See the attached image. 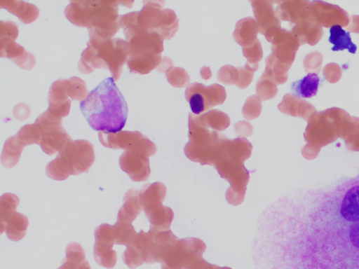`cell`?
<instances>
[{
    "mask_svg": "<svg viewBox=\"0 0 359 269\" xmlns=\"http://www.w3.org/2000/svg\"><path fill=\"white\" fill-rule=\"evenodd\" d=\"M218 80L226 85L236 84L238 78V69L231 65H225L218 71Z\"/></svg>",
    "mask_w": 359,
    "mask_h": 269,
    "instance_id": "obj_31",
    "label": "cell"
},
{
    "mask_svg": "<svg viewBox=\"0 0 359 269\" xmlns=\"http://www.w3.org/2000/svg\"><path fill=\"white\" fill-rule=\"evenodd\" d=\"M259 32L256 20L248 17L236 23L233 37L243 48L254 44L258 40L257 35Z\"/></svg>",
    "mask_w": 359,
    "mask_h": 269,
    "instance_id": "obj_21",
    "label": "cell"
},
{
    "mask_svg": "<svg viewBox=\"0 0 359 269\" xmlns=\"http://www.w3.org/2000/svg\"><path fill=\"white\" fill-rule=\"evenodd\" d=\"M166 192L165 186L160 181L145 184L140 191V203L150 223L149 230H170L174 213L170 207L162 204Z\"/></svg>",
    "mask_w": 359,
    "mask_h": 269,
    "instance_id": "obj_8",
    "label": "cell"
},
{
    "mask_svg": "<svg viewBox=\"0 0 359 269\" xmlns=\"http://www.w3.org/2000/svg\"><path fill=\"white\" fill-rule=\"evenodd\" d=\"M66 256L57 269H91L83 249L77 242H70L65 249Z\"/></svg>",
    "mask_w": 359,
    "mask_h": 269,
    "instance_id": "obj_22",
    "label": "cell"
},
{
    "mask_svg": "<svg viewBox=\"0 0 359 269\" xmlns=\"http://www.w3.org/2000/svg\"><path fill=\"white\" fill-rule=\"evenodd\" d=\"M341 215L348 221H359V186H355L346 193L341 201Z\"/></svg>",
    "mask_w": 359,
    "mask_h": 269,
    "instance_id": "obj_23",
    "label": "cell"
},
{
    "mask_svg": "<svg viewBox=\"0 0 359 269\" xmlns=\"http://www.w3.org/2000/svg\"><path fill=\"white\" fill-rule=\"evenodd\" d=\"M205 244L199 238L177 239L165 251L161 269H205L208 262L203 258Z\"/></svg>",
    "mask_w": 359,
    "mask_h": 269,
    "instance_id": "obj_7",
    "label": "cell"
},
{
    "mask_svg": "<svg viewBox=\"0 0 359 269\" xmlns=\"http://www.w3.org/2000/svg\"><path fill=\"white\" fill-rule=\"evenodd\" d=\"M261 111L262 101L255 95L249 97L242 109L243 115L247 120H252L257 118L259 116Z\"/></svg>",
    "mask_w": 359,
    "mask_h": 269,
    "instance_id": "obj_29",
    "label": "cell"
},
{
    "mask_svg": "<svg viewBox=\"0 0 359 269\" xmlns=\"http://www.w3.org/2000/svg\"><path fill=\"white\" fill-rule=\"evenodd\" d=\"M79 106L88 125L95 130L117 132L126 125L128 104L112 77L104 78Z\"/></svg>",
    "mask_w": 359,
    "mask_h": 269,
    "instance_id": "obj_1",
    "label": "cell"
},
{
    "mask_svg": "<svg viewBox=\"0 0 359 269\" xmlns=\"http://www.w3.org/2000/svg\"><path fill=\"white\" fill-rule=\"evenodd\" d=\"M158 240L156 231L142 230L137 233L133 240L126 245L122 255L123 261L130 269H135L144 263H157Z\"/></svg>",
    "mask_w": 359,
    "mask_h": 269,
    "instance_id": "obj_10",
    "label": "cell"
},
{
    "mask_svg": "<svg viewBox=\"0 0 359 269\" xmlns=\"http://www.w3.org/2000/svg\"><path fill=\"white\" fill-rule=\"evenodd\" d=\"M149 157L140 151H125L119 158V165L133 181H144L151 172Z\"/></svg>",
    "mask_w": 359,
    "mask_h": 269,
    "instance_id": "obj_17",
    "label": "cell"
},
{
    "mask_svg": "<svg viewBox=\"0 0 359 269\" xmlns=\"http://www.w3.org/2000/svg\"><path fill=\"white\" fill-rule=\"evenodd\" d=\"M328 41L333 45L331 48L332 51L346 49L352 54H355L356 52L357 46L352 42L350 33L346 32L339 25H334L330 27Z\"/></svg>",
    "mask_w": 359,
    "mask_h": 269,
    "instance_id": "obj_25",
    "label": "cell"
},
{
    "mask_svg": "<svg viewBox=\"0 0 359 269\" xmlns=\"http://www.w3.org/2000/svg\"><path fill=\"white\" fill-rule=\"evenodd\" d=\"M320 78L317 74L309 73L302 79L294 81L290 88L295 96L301 98H311L317 93Z\"/></svg>",
    "mask_w": 359,
    "mask_h": 269,
    "instance_id": "obj_24",
    "label": "cell"
},
{
    "mask_svg": "<svg viewBox=\"0 0 359 269\" xmlns=\"http://www.w3.org/2000/svg\"><path fill=\"white\" fill-rule=\"evenodd\" d=\"M243 55L246 57L248 63L255 64L261 60L263 56L261 43L257 40L254 44L243 48Z\"/></svg>",
    "mask_w": 359,
    "mask_h": 269,
    "instance_id": "obj_32",
    "label": "cell"
},
{
    "mask_svg": "<svg viewBox=\"0 0 359 269\" xmlns=\"http://www.w3.org/2000/svg\"><path fill=\"white\" fill-rule=\"evenodd\" d=\"M133 1H72L65 15L73 25L84 27L88 33L109 39L120 29L118 6L132 8Z\"/></svg>",
    "mask_w": 359,
    "mask_h": 269,
    "instance_id": "obj_2",
    "label": "cell"
},
{
    "mask_svg": "<svg viewBox=\"0 0 359 269\" xmlns=\"http://www.w3.org/2000/svg\"><path fill=\"white\" fill-rule=\"evenodd\" d=\"M165 76L168 82L177 88L185 87L190 80L187 71L180 67H171L165 72Z\"/></svg>",
    "mask_w": 359,
    "mask_h": 269,
    "instance_id": "obj_28",
    "label": "cell"
},
{
    "mask_svg": "<svg viewBox=\"0 0 359 269\" xmlns=\"http://www.w3.org/2000/svg\"><path fill=\"white\" fill-rule=\"evenodd\" d=\"M62 119L46 110L34 122L40 135L39 146L49 156L59 152L72 139L62 125Z\"/></svg>",
    "mask_w": 359,
    "mask_h": 269,
    "instance_id": "obj_11",
    "label": "cell"
},
{
    "mask_svg": "<svg viewBox=\"0 0 359 269\" xmlns=\"http://www.w3.org/2000/svg\"><path fill=\"white\" fill-rule=\"evenodd\" d=\"M236 132L238 137L245 138L251 135L252 132V125L246 121H239L235 125Z\"/></svg>",
    "mask_w": 359,
    "mask_h": 269,
    "instance_id": "obj_33",
    "label": "cell"
},
{
    "mask_svg": "<svg viewBox=\"0 0 359 269\" xmlns=\"http://www.w3.org/2000/svg\"><path fill=\"white\" fill-rule=\"evenodd\" d=\"M0 25V56L11 60L21 69H32L36 63L34 55L15 42L18 26L13 22L1 21Z\"/></svg>",
    "mask_w": 359,
    "mask_h": 269,
    "instance_id": "obj_13",
    "label": "cell"
},
{
    "mask_svg": "<svg viewBox=\"0 0 359 269\" xmlns=\"http://www.w3.org/2000/svg\"><path fill=\"white\" fill-rule=\"evenodd\" d=\"M259 31L269 41L278 31L279 20L273 11L272 2L269 1H250Z\"/></svg>",
    "mask_w": 359,
    "mask_h": 269,
    "instance_id": "obj_18",
    "label": "cell"
},
{
    "mask_svg": "<svg viewBox=\"0 0 359 269\" xmlns=\"http://www.w3.org/2000/svg\"><path fill=\"white\" fill-rule=\"evenodd\" d=\"M349 238L352 244L359 248V221L353 222L350 226Z\"/></svg>",
    "mask_w": 359,
    "mask_h": 269,
    "instance_id": "obj_34",
    "label": "cell"
},
{
    "mask_svg": "<svg viewBox=\"0 0 359 269\" xmlns=\"http://www.w3.org/2000/svg\"><path fill=\"white\" fill-rule=\"evenodd\" d=\"M88 94L86 83L77 76L58 79L50 88L47 111L52 115L62 118L69 113V98L82 102Z\"/></svg>",
    "mask_w": 359,
    "mask_h": 269,
    "instance_id": "obj_9",
    "label": "cell"
},
{
    "mask_svg": "<svg viewBox=\"0 0 359 269\" xmlns=\"http://www.w3.org/2000/svg\"><path fill=\"white\" fill-rule=\"evenodd\" d=\"M0 8H6L25 24L33 22L39 15V10L35 5L24 1L0 0Z\"/></svg>",
    "mask_w": 359,
    "mask_h": 269,
    "instance_id": "obj_20",
    "label": "cell"
},
{
    "mask_svg": "<svg viewBox=\"0 0 359 269\" xmlns=\"http://www.w3.org/2000/svg\"><path fill=\"white\" fill-rule=\"evenodd\" d=\"M171 67H172V60L170 58L165 57L162 58L161 62L156 69L160 72H166Z\"/></svg>",
    "mask_w": 359,
    "mask_h": 269,
    "instance_id": "obj_35",
    "label": "cell"
},
{
    "mask_svg": "<svg viewBox=\"0 0 359 269\" xmlns=\"http://www.w3.org/2000/svg\"><path fill=\"white\" fill-rule=\"evenodd\" d=\"M258 64L246 63L245 67H238V78L236 84L239 88H246L251 83L254 72L258 69Z\"/></svg>",
    "mask_w": 359,
    "mask_h": 269,
    "instance_id": "obj_30",
    "label": "cell"
},
{
    "mask_svg": "<svg viewBox=\"0 0 359 269\" xmlns=\"http://www.w3.org/2000/svg\"><path fill=\"white\" fill-rule=\"evenodd\" d=\"M19 198L13 193H6L0 198V233L6 232L12 241H19L26 233L28 218L16 211Z\"/></svg>",
    "mask_w": 359,
    "mask_h": 269,
    "instance_id": "obj_12",
    "label": "cell"
},
{
    "mask_svg": "<svg viewBox=\"0 0 359 269\" xmlns=\"http://www.w3.org/2000/svg\"><path fill=\"white\" fill-rule=\"evenodd\" d=\"M129 54L126 62L130 71L147 74L161 62L164 39L158 34L146 32L125 34Z\"/></svg>",
    "mask_w": 359,
    "mask_h": 269,
    "instance_id": "obj_6",
    "label": "cell"
},
{
    "mask_svg": "<svg viewBox=\"0 0 359 269\" xmlns=\"http://www.w3.org/2000/svg\"><path fill=\"white\" fill-rule=\"evenodd\" d=\"M128 54L129 48L126 40L121 38L104 39L89 33L87 48L81 53L78 69L83 74H90L95 69H108L116 81L121 75Z\"/></svg>",
    "mask_w": 359,
    "mask_h": 269,
    "instance_id": "obj_3",
    "label": "cell"
},
{
    "mask_svg": "<svg viewBox=\"0 0 359 269\" xmlns=\"http://www.w3.org/2000/svg\"><path fill=\"white\" fill-rule=\"evenodd\" d=\"M201 75L203 78L208 80L212 76L211 71L208 67H203L201 70Z\"/></svg>",
    "mask_w": 359,
    "mask_h": 269,
    "instance_id": "obj_36",
    "label": "cell"
},
{
    "mask_svg": "<svg viewBox=\"0 0 359 269\" xmlns=\"http://www.w3.org/2000/svg\"><path fill=\"white\" fill-rule=\"evenodd\" d=\"M208 269H231V268H228V267L221 268V267H219V266L210 264V265Z\"/></svg>",
    "mask_w": 359,
    "mask_h": 269,
    "instance_id": "obj_37",
    "label": "cell"
},
{
    "mask_svg": "<svg viewBox=\"0 0 359 269\" xmlns=\"http://www.w3.org/2000/svg\"><path fill=\"white\" fill-rule=\"evenodd\" d=\"M277 88L273 82L264 73L259 78L256 85V93L261 100H268L276 94Z\"/></svg>",
    "mask_w": 359,
    "mask_h": 269,
    "instance_id": "obj_27",
    "label": "cell"
},
{
    "mask_svg": "<svg viewBox=\"0 0 359 269\" xmlns=\"http://www.w3.org/2000/svg\"><path fill=\"white\" fill-rule=\"evenodd\" d=\"M95 158L93 146L90 142L71 139L57 157L46 165V172L52 179L63 181L71 175L87 173Z\"/></svg>",
    "mask_w": 359,
    "mask_h": 269,
    "instance_id": "obj_5",
    "label": "cell"
},
{
    "mask_svg": "<svg viewBox=\"0 0 359 269\" xmlns=\"http://www.w3.org/2000/svg\"><path fill=\"white\" fill-rule=\"evenodd\" d=\"M163 1H144L140 11L121 15L118 18L120 28L124 34L146 32L160 35L164 40L174 36L178 29V19L175 12L163 8Z\"/></svg>",
    "mask_w": 359,
    "mask_h": 269,
    "instance_id": "obj_4",
    "label": "cell"
},
{
    "mask_svg": "<svg viewBox=\"0 0 359 269\" xmlns=\"http://www.w3.org/2000/svg\"><path fill=\"white\" fill-rule=\"evenodd\" d=\"M98 137L104 146L110 149L140 151L150 156L154 155L157 150L154 143L138 131L125 130L117 132L100 131Z\"/></svg>",
    "mask_w": 359,
    "mask_h": 269,
    "instance_id": "obj_14",
    "label": "cell"
},
{
    "mask_svg": "<svg viewBox=\"0 0 359 269\" xmlns=\"http://www.w3.org/2000/svg\"><path fill=\"white\" fill-rule=\"evenodd\" d=\"M139 193L140 192L135 189H130L125 193L123 205L118 212L117 221L124 224H132L140 214L142 207Z\"/></svg>",
    "mask_w": 359,
    "mask_h": 269,
    "instance_id": "obj_19",
    "label": "cell"
},
{
    "mask_svg": "<svg viewBox=\"0 0 359 269\" xmlns=\"http://www.w3.org/2000/svg\"><path fill=\"white\" fill-rule=\"evenodd\" d=\"M116 244L112 226L102 223L95 229V244L93 255L95 261L108 269L114 268L116 263L117 255L113 250Z\"/></svg>",
    "mask_w": 359,
    "mask_h": 269,
    "instance_id": "obj_16",
    "label": "cell"
},
{
    "mask_svg": "<svg viewBox=\"0 0 359 269\" xmlns=\"http://www.w3.org/2000/svg\"><path fill=\"white\" fill-rule=\"evenodd\" d=\"M197 116L203 125L213 130L222 131L230 125L229 116L219 110H211Z\"/></svg>",
    "mask_w": 359,
    "mask_h": 269,
    "instance_id": "obj_26",
    "label": "cell"
},
{
    "mask_svg": "<svg viewBox=\"0 0 359 269\" xmlns=\"http://www.w3.org/2000/svg\"><path fill=\"white\" fill-rule=\"evenodd\" d=\"M185 97L193 113L199 115L215 105L223 104L226 94L224 88L219 84L206 87L202 83H194L187 86Z\"/></svg>",
    "mask_w": 359,
    "mask_h": 269,
    "instance_id": "obj_15",
    "label": "cell"
}]
</instances>
